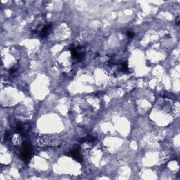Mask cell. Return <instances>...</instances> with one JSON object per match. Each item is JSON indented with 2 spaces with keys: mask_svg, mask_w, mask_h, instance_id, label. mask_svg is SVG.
Here are the masks:
<instances>
[{
  "mask_svg": "<svg viewBox=\"0 0 180 180\" xmlns=\"http://www.w3.org/2000/svg\"><path fill=\"white\" fill-rule=\"evenodd\" d=\"M19 154L21 158L24 161L28 162L30 161L31 158V154H32V148H31L29 142L25 141L23 143L21 148L19 150Z\"/></svg>",
  "mask_w": 180,
  "mask_h": 180,
  "instance_id": "obj_1",
  "label": "cell"
},
{
  "mask_svg": "<svg viewBox=\"0 0 180 180\" xmlns=\"http://www.w3.org/2000/svg\"><path fill=\"white\" fill-rule=\"evenodd\" d=\"M52 30V24H48L42 29L40 32V37L42 38H46L49 35Z\"/></svg>",
  "mask_w": 180,
  "mask_h": 180,
  "instance_id": "obj_2",
  "label": "cell"
},
{
  "mask_svg": "<svg viewBox=\"0 0 180 180\" xmlns=\"http://www.w3.org/2000/svg\"><path fill=\"white\" fill-rule=\"evenodd\" d=\"M70 156L72 157V158L76 160L77 161H82V156H81L80 151L78 149H73L70 152Z\"/></svg>",
  "mask_w": 180,
  "mask_h": 180,
  "instance_id": "obj_3",
  "label": "cell"
},
{
  "mask_svg": "<svg viewBox=\"0 0 180 180\" xmlns=\"http://www.w3.org/2000/svg\"><path fill=\"white\" fill-rule=\"evenodd\" d=\"M126 34H127V36H128L129 38H132L134 36V34L133 32H132V31H128V32H127Z\"/></svg>",
  "mask_w": 180,
  "mask_h": 180,
  "instance_id": "obj_4",
  "label": "cell"
}]
</instances>
